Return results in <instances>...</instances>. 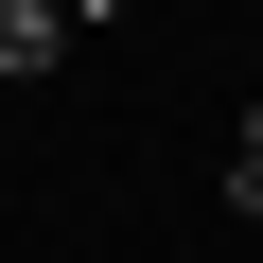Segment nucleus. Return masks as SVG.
Segmentation results:
<instances>
[{
    "label": "nucleus",
    "instance_id": "nucleus-4",
    "mask_svg": "<svg viewBox=\"0 0 263 263\" xmlns=\"http://www.w3.org/2000/svg\"><path fill=\"white\" fill-rule=\"evenodd\" d=\"M246 246H263V193H246Z\"/></svg>",
    "mask_w": 263,
    "mask_h": 263
},
{
    "label": "nucleus",
    "instance_id": "nucleus-1",
    "mask_svg": "<svg viewBox=\"0 0 263 263\" xmlns=\"http://www.w3.org/2000/svg\"><path fill=\"white\" fill-rule=\"evenodd\" d=\"M53 53H70V18H53V0H0V70H18V88H35Z\"/></svg>",
    "mask_w": 263,
    "mask_h": 263
},
{
    "label": "nucleus",
    "instance_id": "nucleus-3",
    "mask_svg": "<svg viewBox=\"0 0 263 263\" xmlns=\"http://www.w3.org/2000/svg\"><path fill=\"white\" fill-rule=\"evenodd\" d=\"M53 18H70V35H105V18H123V0H53Z\"/></svg>",
    "mask_w": 263,
    "mask_h": 263
},
{
    "label": "nucleus",
    "instance_id": "nucleus-2",
    "mask_svg": "<svg viewBox=\"0 0 263 263\" xmlns=\"http://www.w3.org/2000/svg\"><path fill=\"white\" fill-rule=\"evenodd\" d=\"M246 193H263V105H246V141H228V211H246Z\"/></svg>",
    "mask_w": 263,
    "mask_h": 263
}]
</instances>
